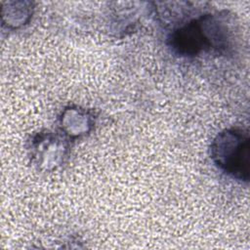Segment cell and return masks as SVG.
Listing matches in <instances>:
<instances>
[{
    "instance_id": "6da1fadb",
    "label": "cell",
    "mask_w": 250,
    "mask_h": 250,
    "mask_svg": "<svg viewBox=\"0 0 250 250\" xmlns=\"http://www.w3.org/2000/svg\"><path fill=\"white\" fill-rule=\"evenodd\" d=\"M230 40L226 19L218 15H204L172 32L169 38L173 51L184 57H192L206 50L223 51Z\"/></svg>"
},
{
    "instance_id": "7a4b0ae2",
    "label": "cell",
    "mask_w": 250,
    "mask_h": 250,
    "mask_svg": "<svg viewBox=\"0 0 250 250\" xmlns=\"http://www.w3.org/2000/svg\"><path fill=\"white\" fill-rule=\"evenodd\" d=\"M211 158L225 173L240 182H249L250 138L242 128H229L217 135L211 145Z\"/></svg>"
}]
</instances>
